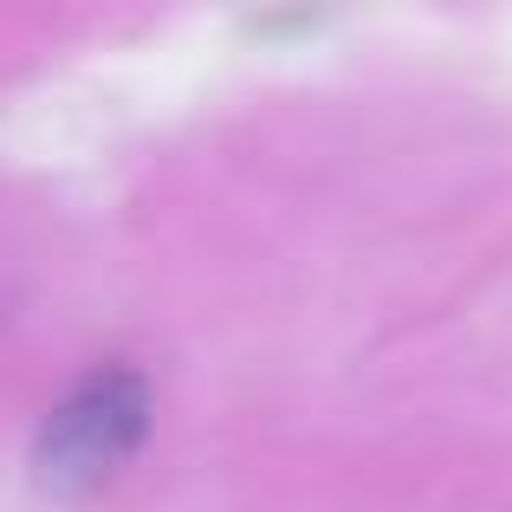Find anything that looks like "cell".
<instances>
[{
    "mask_svg": "<svg viewBox=\"0 0 512 512\" xmlns=\"http://www.w3.org/2000/svg\"><path fill=\"white\" fill-rule=\"evenodd\" d=\"M143 435H150V389H143V376L98 370L52 409L46 435L33 448V474L59 500H85L137 454Z\"/></svg>",
    "mask_w": 512,
    "mask_h": 512,
    "instance_id": "obj_1",
    "label": "cell"
}]
</instances>
